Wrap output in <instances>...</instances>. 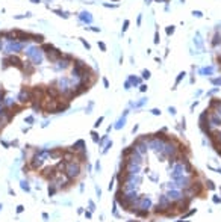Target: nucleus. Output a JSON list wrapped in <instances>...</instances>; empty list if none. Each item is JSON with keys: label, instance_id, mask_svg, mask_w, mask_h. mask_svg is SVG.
Masks as SVG:
<instances>
[{"label": "nucleus", "instance_id": "obj_1", "mask_svg": "<svg viewBox=\"0 0 221 222\" xmlns=\"http://www.w3.org/2000/svg\"><path fill=\"white\" fill-rule=\"evenodd\" d=\"M214 71H215V67L214 65H209V67H203V68L200 69V74L202 76H212Z\"/></svg>", "mask_w": 221, "mask_h": 222}, {"label": "nucleus", "instance_id": "obj_2", "mask_svg": "<svg viewBox=\"0 0 221 222\" xmlns=\"http://www.w3.org/2000/svg\"><path fill=\"white\" fill-rule=\"evenodd\" d=\"M185 76H186V73H185V71H180V73L177 74V79H176V83H174V86H173V89H176V88L179 86V83L185 79Z\"/></svg>", "mask_w": 221, "mask_h": 222}, {"label": "nucleus", "instance_id": "obj_3", "mask_svg": "<svg viewBox=\"0 0 221 222\" xmlns=\"http://www.w3.org/2000/svg\"><path fill=\"white\" fill-rule=\"evenodd\" d=\"M212 47H218L221 44V35L218 33V32H215V35H214V39H212Z\"/></svg>", "mask_w": 221, "mask_h": 222}, {"label": "nucleus", "instance_id": "obj_4", "mask_svg": "<svg viewBox=\"0 0 221 222\" xmlns=\"http://www.w3.org/2000/svg\"><path fill=\"white\" fill-rule=\"evenodd\" d=\"M129 82H130V85H132V86L141 85V79H139V77H135V76H129Z\"/></svg>", "mask_w": 221, "mask_h": 222}, {"label": "nucleus", "instance_id": "obj_5", "mask_svg": "<svg viewBox=\"0 0 221 222\" xmlns=\"http://www.w3.org/2000/svg\"><path fill=\"white\" fill-rule=\"evenodd\" d=\"M147 100H149V98H141L138 103H130V106H132V107H141V106H144V104L147 103Z\"/></svg>", "mask_w": 221, "mask_h": 222}, {"label": "nucleus", "instance_id": "obj_6", "mask_svg": "<svg viewBox=\"0 0 221 222\" xmlns=\"http://www.w3.org/2000/svg\"><path fill=\"white\" fill-rule=\"evenodd\" d=\"M194 44L197 45V47H203V41H202V38H200V33H197V38H194Z\"/></svg>", "mask_w": 221, "mask_h": 222}, {"label": "nucleus", "instance_id": "obj_7", "mask_svg": "<svg viewBox=\"0 0 221 222\" xmlns=\"http://www.w3.org/2000/svg\"><path fill=\"white\" fill-rule=\"evenodd\" d=\"M165 32H167V35H168V36H171V35L176 32V26H168V27L165 29Z\"/></svg>", "mask_w": 221, "mask_h": 222}, {"label": "nucleus", "instance_id": "obj_8", "mask_svg": "<svg viewBox=\"0 0 221 222\" xmlns=\"http://www.w3.org/2000/svg\"><path fill=\"white\" fill-rule=\"evenodd\" d=\"M211 83L215 86H221V76L220 77H215V79H211Z\"/></svg>", "mask_w": 221, "mask_h": 222}, {"label": "nucleus", "instance_id": "obj_9", "mask_svg": "<svg viewBox=\"0 0 221 222\" xmlns=\"http://www.w3.org/2000/svg\"><path fill=\"white\" fill-rule=\"evenodd\" d=\"M150 76H152V73L149 71V69H142V79H150Z\"/></svg>", "mask_w": 221, "mask_h": 222}, {"label": "nucleus", "instance_id": "obj_10", "mask_svg": "<svg viewBox=\"0 0 221 222\" xmlns=\"http://www.w3.org/2000/svg\"><path fill=\"white\" fill-rule=\"evenodd\" d=\"M153 42H154V44H159V42H161V36H159V30H156V32H154V39H153Z\"/></svg>", "mask_w": 221, "mask_h": 222}, {"label": "nucleus", "instance_id": "obj_11", "mask_svg": "<svg viewBox=\"0 0 221 222\" xmlns=\"http://www.w3.org/2000/svg\"><path fill=\"white\" fill-rule=\"evenodd\" d=\"M206 186H207V189H209V190H214V189H215V184H214V181H212V180H207V181H206Z\"/></svg>", "mask_w": 221, "mask_h": 222}, {"label": "nucleus", "instance_id": "obj_12", "mask_svg": "<svg viewBox=\"0 0 221 222\" xmlns=\"http://www.w3.org/2000/svg\"><path fill=\"white\" fill-rule=\"evenodd\" d=\"M192 15L197 17V18H202L203 17V12H202V11H192Z\"/></svg>", "mask_w": 221, "mask_h": 222}, {"label": "nucleus", "instance_id": "obj_13", "mask_svg": "<svg viewBox=\"0 0 221 222\" xmlns=\"http://www.w3.org/2000/svg\"><path fill=\"white\" fill-rule=\"evenodd\" d=\"M150 112H152V115H154V116H157V115H161V110H159V109H156V107H154V109H152Z\"/></svg>", "mask_w": 221, "mask_h": 222}, {"label": "nucleus", "instance_id": "obj_14", "mask_svg": "<svg viewBox=\"0 0 221 222\" xmlns=\"http://www.w3.org/2000/svg\"><path fill=\"white\" fill-rule=\"evenodd\" d=\"M129 24H130V23H129V20H124V24H123V32H126V30H127Z\"/></svg>", "mask_w": 221, "mask_h": 222}, {"label": "nucleus", "instance_id": "obj_15", "mask_svg": "<svg viewBox=\"0 0 221 222\" xmlns=\"http://www.w3.org/2000/svg\"><path fill=\"white\" fill-rule=\"evenodd\" d=\"M168 112H170V115H176V113H177L174 106H170V107H168Z\"/></svg>", "mask_w": 221, "mask_h": 222}, {"label": "nucleus", "instance_id": "obj_16", "mask_svg": "<svg viewBox=\"0 0 221 222\" xmlns=\"http://www.w3.org/2000/svg\"><path fill=\"white\" fill-rule=\"evenodd\" d=\"M218 91H220V88H214V89H211V91L207 92V95H214V94H215V92H218Z\"/></svg>", "mask_w": 221, "mask_h": 222}, {"label": "nucleus", "instance_id": "obj_17", "mask_svg": "<svg viewBox=\"0 0 221 222\" xmlns=\"http://www.w3.org/2000/svg\"><path fill=\"white\" fill-rule=\"evenodd\" d=\"M212 201H214L215 204H221V198H220V196H214V198H212Z\"/></svg>", "mask_w": 221, "mask_h": 222}, {"label": "nucleus", "instance_id": "obj_18", "mask_svg": "<svg viewBox=\"0 0 221 222\" xmlns=\"http://www.w3.org/2000/svg\"><path fill=\"white\" fill-rule=\"evenodd\" d=\"M147 89H149V86H147V85H139V91H141V92H145Z\"/></svg>", "mask_w": 221, "mask_h": 222}, {"label": "nucleus", "instance_id": "obj_19", "mask_svg": "<svg viewBox=\"0 0 221 222\" xmlns=\"http://www.w3.org/2000/svg\"><path fill=\"white\" fill-rule=\"evenodd\" d=\"M195 212H197V208H192L191 212H188V213H186V215H185V216H183V218H188V216H191V215H194Z\"/></svg>", "mask_w": 221, "mask_h": 222}, {"label": "nucleus", "instance_id": "obj_20", "mask_svg": "<svg viewBox=\"0 0 221 222\" xmlns=\"http://www.w3.org/2000/svg\"><path fill=\"white\" fill-rule=\"evenodd\" d=\"M130 86H132V85H130V82L127 80V82L124 83V89H126V91H129V89H130Z\"/></svg>", "mask_w": 221, "mask_h": 222}, {"label": "nucleus", "instance_id": "obj_21", "mask_svg": "<svg viewBox=\"0 0 221 222\" xmlns=\"http://www.w3.org/2000/svg\"><path fill=\"white\" fill-rule=\"evenodd\" d=\"M141 20H142V17H141V14H139L138 18H136V24H138V26H141Z\"/></svg>", "mask_w": 221, "mask_h": 222}, {"label": "nucleus", "instance_id": "obj_22", "mask_svg": "<svg viewBox=\"0 0 221 222\" xmlns=\"http://www.w3.org/2000/svg\"><path fill=\"white\" fill-rule=\"evenodd\" d=\"M99 45H100V49H102L103 51L106 50V45H104V44H103V42H99Z\"/></svg>", "mask_w": 221, "mask_h": 222}, {"label": "nucleus", "instance_id": "obj_23", "mask_svg": "<svg viewBox=\"0 0 221 222\" xmlns=\"http://www.w3.org/2000/svg\"><path fill=\"white\" fill-rule=\"evenodd\" d=\"M103 83H104V86H106V88L109 86V83H108V80H106V79H103Z\"/></svg>", "mask_w": 221, "mask_h": 222}, {"label": "nucleus", "instance_id": "obj_24", "mask_svg": "<svg viewBox=\"0 0 221 222\" xmlns=\"http://www.w3.org/2000/svg\"><path fill=\"white\" fill-rule=\"evenodd\" d=\"M144 2H145L147 5H150V3H152V0H144Z\"/></svg>", "mask_w": 221, "mask_h": 222}, {"label": "nucleus", "instance_id": "obj_25", "mask_svg": "<svg viewBox=\"0 0 221 222\" xmlns=\"http://www.w3.org/2000/svg\"><path fill=\"white\" fill-rule=\"evenodd\" d=\"M180 2H182V3H185V0H180Z\"/></svg>", "mask_w": 221, "mask_h": 222}, {"label": "nucleus", "instance_id": "obj_26", "mask_svg": "<svg viewBox=\"0 0 221 222\" xmlns=\"http://www.w3.org/2000/svg\"><path fill=\"white\" fill-rule=\"evenodd\" d=\"M220 190H221V188H220Z\"/></svg>", "mask_w": 221, "mask_h": 222}]
</instances>
